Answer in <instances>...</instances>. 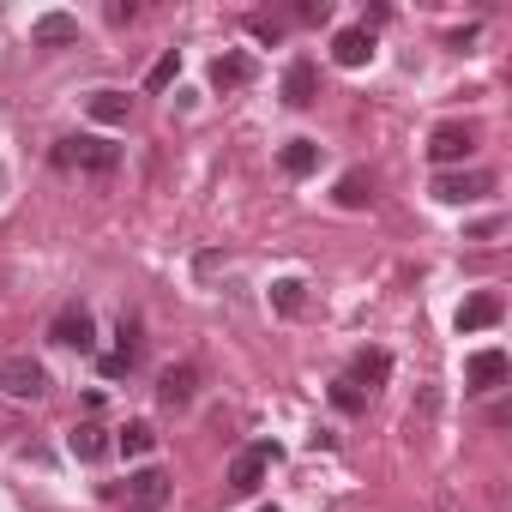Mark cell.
Here are the masks:
<instances>
[{"label": "cell", "mask_w": 512, "mask_h": 512, "mask_svg": "<svg viewBox=\"0 0 512 512\" xmlns=\"http://www.w3.org/2000/svg\"><path fill=\"white\" fill-rule=\"evenodd\" d=\"M278 464V446L272 440H253V446H241L235 458H229V494H253L266 482V470Z\"/></svg>", "instance_id": "obj_1"}, {"label": "cell", "mask_w": 512, "mask_h": 512, "mask_svg": "<svg viewBox=\"0 0 512 512\" xmlns=\"http://www.w3.org/2000/svg\"><path fill=\"white\" fill-rule=\"evenodd\" d=\"M55 163L61 169H85V175H109L121 163V145H109V139H61Z\"/></svg>", "instance_id": "obj_2"}, {"label": "cell", "mask_w": 512, "mask_h": 512, "mask_svg": "<svg viewBox=\"0 0 512 512\" xmlns=\"http://www.w3.org/2000/svg\"><path fill=\"white\" fill-rule=\"evenodd\" d=\"M0 392H7V398H43L49 392V368L37 362V356H7V362H0Z\"/></svg>", "instance_id": "obj_3"}, {"label": "cell", "mask_w": 512, "mask_h": 512, "mask_svg": "<svg viewBox=\"0 0 512 512\" xmlns=\"http://www.w3.org/2000/svg\"><path fill=\"white\" fill-rule=\"evenodd\" d=\"M49 338L67 344V350H97V320H91V308H85V302H67V308L55 314Z\"/></svg>", "instance_id": "obj_4"}, {"label": "cell", "mask_w": 512, "mask_h": 512, "mask_svg": "<svg viewBox=\"0 0 512 512\" xmlns=\"http://www.w3.org/2000/svg\"><path fill=\"white\" fill-rule=\"evenodd\" d=\"M169 476L163 470H133L127 476V512H163L169 506Z\"/></svg>", "instance_id": "obj_5"}, {"label": "cell", "mask_w": 512, "mask_h": 512, "mask_svg": "<svg viewBox=\"0 0 512 512\" xmlns=\"http://www.w3.org/2000/svg\"><path fill=\"white\" fill-rule=\"evenodd\" d=\"M482 193H494V175L488 169H458V175H440L434 181V199H446V205H470Z\"/></svg>", "instance_id": "obj_6"}, {"label": "cell", "mask_w": 512, "mask_h": 512, "mask_svg": "<svg viewBox=\"0 0 512 512\" xmlns=\"http://www.w3.org/2000/svg\"><path fill=\"white\" fill-rule=\"evenodd\" d=\"M157 398H163L169 410H187V404L199 398V368H193V362L163 368V374H157Z\"/></svg>", "instance_id": "obj_7"}, {"label": "cell", "mask_w": 512, "mask_h": 512, "mask_svg": "<svg viewBox=\"0 0 512 512\" xmlns=\"http://www.w3.org/2000/svg\"><path fill=\"white\" fill-rule=\"evenodd\" d=\"M470 151H476V127H458V121L434 127V139H428V157H434V163H458V157H470Z\"/></svg>", "instance_id": "obj_8"}, {"label": "cell", "mask_w": 512, "mask_h": 512, "mask_svg": "<svg viewBox=\"0 0 512 512\" xmlns=\"http://www.w3.org/2000/svg\"><path fill=\"white\" fill-rule=\"evenodd\" d=\"M506 380V350H476L470 362H464V386L470 392H494Z\"/></svg>", "instance_id": "obj_9"}, {"label": "cell", "mask_w": 512, "mask_h": 512, "mask_svg": "<svg viewBox=\"0 0 512 512\" xmlns=\"http://www.w3.org/2000/svg\"><path fill=\"white\" fill-rule=\"evenodd\" d=\"M31 43H37V49H67V43H79V19H73V13H43V19L31 25Z\"/></svg>", "instance_id": "obj_10"}, {"label": "cell", "mask_w": 512, "mask_h": 512, "mask_svg": "<svg viewBox=\"0 0 512 512\" xmlns=\"http://www.w3.org/2000/svg\"><path fill=\"white\" fill-rule=\"evenodd\" d=\"M320 97V73H314V61H290V73H284V103L290 109H308Z\"/></svg>", "instance_id": "obj_11"}, {"label": "cell", "mask_w": 512, "mask_h": 512, "mask_svg": "<svg viewBox=\"0 0 512 512\" xmlns=\"http://www.w3.org/2000/svg\"><path fill=\"white\" fill-rule=\"evenodd\" d=\"M332 55H338V67H368L374 61V31H338V43H332Z\"/></svg>", "instance_id": "obj_12"}, {"label": "cell", "mask_w": 512, "mask_h": 512, "mask_svg": "<svg viewBox=\"0 0 512 512\" xmlns=\"http://www.w3.org/2000/svg\"><path fill=\"white\" fill-rule=\"evenodd\" d=\"M386 374H392V356H386V350H356V362H350V374H344V380H350V386H368V392H374V386H380Z\"/></svg>", "instance_id": "obj_13"}, {"label": "cell", "mask_w": 512, "mask_h": 512, "mask_svg": "<svg viewBox=\"0 0 512 512\" xmlns=\"http://www.w3.org/2000/svg\"><path fill=\"white\" fill-rule=\"evenodd\" d=\"M247 79H253V61H247V55H217V61H211V85H217V91H241Z\"/></svg>", "instance_id": "obj_14"}, {"label": "cell", "mask_w": 512, "mask_h": 512, "mask_svg": "<svg viewBox=\"0 0 512 512\" xmlns=\"http://www.w3.org/2000/svg\"><path fill=\"white\" fill-rule=\"evenodd\" d=\"M500 320V296H470L464 308H458V332H482V326H494Z\"/></svg>", "instance_id": "obj_15"}, {"label": "cell", "mask_w": 512, "mask_h": 512, "mask_svg": "<svg viewBox=\"0 0 512 512\" xmlns=\"http://www.w3.org/2000/svg\"><path fill=\"white\" fill-rule=\"evenodd\" d=\"M278 163H284V175H314V169H320V145H314V139H290Z\"/></svg>", "instance_id": "obj_16"}, {"label": "cell", "mask_w": 512, "mask_h": 512, "mask_svg": "<svg viewBox=\"0 0 512 512\" xmlns=\"http://www.w3.org/2000/svg\"><path fill=\"white\" fill-rule=\"evenodd\" d=\"M67 446H73V458H85V464H91V458H103V452H109V434H103L97 422H79V428L67 434Z\"/></svg>", "instance_id": "obj_17"}, {"label": "cell", "mask_w": 512, "mask_h": 512, "mask_svg": "<svg viewBox=\"0 0 512 512\" xmlns=\"http://www.w3.org/2000/svg\"><path fill=\"white\" fill-rule=\"evenodd\" d=\"M115 446H121V452H127V458H145V452H151V446H157V434H151V422H127V428H121V440H115Z\"/></svg>", "instance_id": "obj_18"}, {"label": "cell", "mask_w": 512, "mask_h": 512, "mask_svg": "<svg viewBox=\"0 0 512 512\" xmlns=\"http://www.w3.org/2000/svg\"><path fill=\"white\" fill-rule=\"evenodd\" d=\"M368 199H374V187H368V175H344V181H338V205H344V211H362Z\"/></svg>", "instance_id": "obj_19"}, {"label": "cell", "mask_w": 512, "mask_h": 512, "mask_svg": "<svg viewBox=\"0 0 512 512\" xmlns=\"http://www.w3.org/2000/svg\"><path fill=\"white\" fill-rule=\"evenodd\" d=\"M91 115L97 121H127V91H97L91 97Z\"/></svg>", "instance_id": "obj_20"}, {"label": "cell", "mask_w": 512, "mask_h": 512, "mask_svg": "<svg viewBox=\"0 0 512 512\" xmlns=\"http://www.w3.org/2000/svg\"><path fill=\"white\" fill-rule=\"evenodd\" d=\"M332 404H338L344 416H362V410H368V392L350 386V380H332Z\"/></svg>", "instance_id": "obj_21"}, {"label": "cell", "mask_w": 512, "mask_h": 512, "mask_svg": "<svg viewBox=\"0 0 512 512\" xmlns=\"http://www.w3.org/2000/svg\"><path fill=\"white\" fill-rule=\"evenodd\" d=\"M175 73H181V55L169 49V55H163V61L145 73V91H169V85H175Z\"/></svg>", "instance_id": "obj_22"}, {"label": "cell", "mask_w": 512, "mask_h": 512, "mask_svg": "<svg viewBox=\"0 0 512 512\" xmlns=\"http://www.w3.org/2000/svg\"><path fill=\"white\" fill-rule=\"evenodd\" d=\"M272 302H278L284 314H302V284H296V278H284V284H272Z\"/></svg>", "instance_id": "obj_23"}, {"label": "cell", "mask_w": 512, "mask_h": 512, "mask_svg": "<svg viewBox=\"0 0 512 512\" xmlns=\"http://www.w3.org/2000/svg\"><path fill=\"white\" fill-rule=\"evenodd\" d=\"M247 31L260 37V43H278V37H284V25H278V19H266V13H253V19H247Z\"/></svg>", "instance_id": "obj_24"}, {"label": "cell", "mask_w": 512, "mask_h": 512, "mask_svg": "<svg viewBox=\"0 0 512 512\" xmlns=\"http://www.w3.org/2000/svg\"><path fill=\"white\" fill-rule=\"evenodd\" d=\"M326 13H332V7H326V0H302V7H296V19H302V25H320Z\"/></svg>", "instance_id": "obj_25"}, {"label": "cell", "mask_w": 512, "mask_h": 512, "mask_svg": "<svg viewBox=\"0 0 512 512\" xmlns=\"http://www.w3.org/2000/svg\"><path fill=\"white\" fill-rule=\"evenodd\" d=\"M266 512H278V506H266Z\"/></svg>", "instance_id": "obj_26"}]
</instances>
